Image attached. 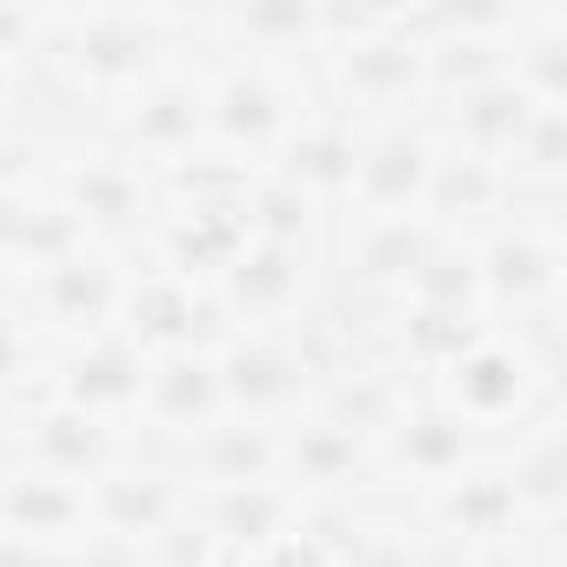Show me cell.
Instances as JSON below:
<instances>
[{"label": "cell", "instance_id": "2e32d148", "mask_svg": "<svg viewBox=\"0 0 567 567\" xmlns=\"http://www.w3.org/2000/svg\"><path fill=\"white\" fill-rule=\"evenodd\" d=\"M394 454H401L414 474H454L461 454H467V427H461V414H447V408L401 414V421H394Z\"/></svg>", "mask_w": 567, "mask_h": 567}, {"label": "cell", "instance_id": "4fadbf2b", "mask_svg": "<svg viewBox=\"0 0 567 567\" xmlns=\"http://www.w3.org/2000/svg\"><path fill=\"white\" fill-rule=\"evenodd\" d=\"M41 301H48V315L54 321H107L114 308H121V280L101 267V260H87V254H68V260H54V267H41Z\"/></svg>", "mask_w": 567, "mask_h": 567}, {"label": "cell", "instance_id": "9a60e30c", "mask_svg": "<svg viewBox=\"0 0 567 567\" xmlns=\"http://www.w3.org/2000/svg\"><path fill=\"white\" fill-rule=\"evenodd\" d=\"M348 174H354V134L341 121H301L288 134V174L280 181L308 194V187H348Z\"/></svg>", "mask_w": 567, "mask_h": 567}, {"label": "cell", "instance_id": "d4e9b609", "mask_svg": "<svg viewBox=\"0 0 567 567\" xmlns=\"http://www.w3.org/2000/svg\"><path fill=\"white\" fill-rule=\"evenodd\" d=\"M260 567H334V554L315 534H280V540H267V560Z\"/></svg>", "mask_w": 567, "mask_h": 567}, {"label": "cell", "instance_id": "6da1fadb", "mask_svg": "<svg viewBox=\"0 0 567 567\" xmlns=\"http://www.w3.org/2000/svg\"><path fill=\"white\" fill-rule=\"evenodd\" d=\"M141 414L174 427V434H207L227 401H220V374H214V354L200 348H167V354H147V381H141Z\"/></svg>", "mask_w": 567, "mask_h": 567}, {"label": "cell", "instance_id": "ba28073f", "mask_svg": "<svg viewBox=\"0 0 567 567\" xmlns=\"http://www.w3.org/2000/svg\"><path fill=\"white\" fill-rule=\"evenodd\" d=\"M34 461L54 481H101L107 461H114V441H107L101 414H81V408L61 401L34 421Z\"/></svg>", "mask_w": 567, "mask_h": 567}, {"label": "cell", "instance_id": "44dd1931", "mask_svg": "<svg viewBox=\"0 0 567 567\" xmlns=\"http://www.w3.org/2000/svg\"><path fill=\"white\" fill-rule=\"evenodd\" d=\"M354 461H361V434L341 427V421H315V427H301V441L288 447V467H295L301 481H341V474H354Z\"/></svg>", "mask_w": 567, "mask_h": 567}, {"label": "cell", "instance_id": "3957f363", "mask_svg": "<svg viewBox=\"0 0 567 567\" xmlns=\"http://www.w3.org/2000/svg\"><path fill=\"white\" fill-rule=\"evenodd\" d=\"M427 174H434V161H427V147H421L414 134H381V141H368V147H354L348 194H361L381 220H401L408 200L427 194Z\"/></svg>", "mask_w": 567, "mask_h": 567}, {"label": "cell", "instance_id": "9c48e42d", "mask_svg": "<svg viewBox=\"0 0 567 567\" xmlns=\"http://www.w3.org/2000/svg\"><path fill=\"white\" fill-rule=\"evenodd\" d=\"M214 374H220V401L227 408H274V401H288L301 388V361L280 348V341H267V334L234 341L214 361Z\"/></svg>", "mask_w": 567, "mask_h": 567}, {"label": "cell", "instance_id": "4316f807", "mask_svg": "<svg viewBox=\"0 0 567 567\" xmlns=\"http://www.w3.org/2000/svg\"><path fill=\"white\" fill-rule=\"evenodd\" d=\"M21 361H28V348H21V334L0 321V388H8L14 374H21Z\"/></svg>", "mask_w": 567, "mask_h": 567}, {"label": "cell", "instance_id": "7a4b0ae2", "mask_svg": "<svg viewBox=\"0 0 567 567\" xmlns=\"http://www.w3.org/2000/svg\"><path fill=\"white\" fill-rule=\"evenodd\" d=\"M207 127H214L220 141H234V147L267 154V147H280V141L295 134V107H288V94L274 87L267 68H240V74L207 101Z\"/></svg>", "mask_w": 567, "mask_h": 567}, {"label": "cell", "instance_id": "e0dca14e", "mask_svg": "<svg viewBox=\"0 0 567 567\" xmlns=\"http://www.w3.org/2000/svg\"><path fill=\"white\" fill-rule=\"evenodd\" d=\"M214 534L220 540H280L288 534V494L267 487V481H240V487H220L214 501Z\"/></svg>", "mask_w": 567, "mask_h": 567}, {"label": "cell", "instance_id": "8fae6325", "mask_svg": "<svg viewBox=\"0 0 567 567\" xmlns=\"http://www.w3.org/2000/svg\"><path fill=\"white\" fill-rule=\"evenodd\" d=\"M87 520H101L107 534H161L174 520V487L161 474H101V487L87 494Z\"/></svg>", "mask_w": 567, "mask_h": 567}, {"label": "cell", "instance_id": "277c9868", "mask_svg": "<svg viewBox=\"0 0 567 567\" xmlns=\"http://www.w3.org/2000/svg\"><path fill=\"white\" fill-rule=\"evenodd\" d=\"M301 280H308L301 247H288V240H247L234 254V267H227V301L247 321H280V315L295 308Z\"/></svg>", "mask_w": 567, "mask_h": 567}, {"label": "cell", "instance_id": "ac0fdd59", "mask_svg": "<svg viewBox=\"0 0 567 567\" xmlns=\"http://www.w3.org/2000/svg\"><path fill=\"white\" fill-rule=\"evenodd\" d=\"M127 127H134V141H147V147H187V141L207 127V101H200L194 87H141Z\"/></svg>", "mask_w": 567, "mask_h": 567}, {"label": "cell", "instance_id": "7c38bea8", "mask_svg": "<svg viewBox=\"0 0 567 567\" xmlns=\"http://www.w3.org/2000/svg\"><path fill=\"white\" fill-rule=\"evenodd\" d=\"M474 280L501 301H527V295H547L554 288V247L534 234V227H501V240L481 254Z\"/></svg>", "mask_w": 567, "mask_h": 567}, {"label": "cell", "instance_id": "8992f818", "mask_svg": "<svg viewBox=\"0 0 567 567\" xmlns=\"http://www.w3.org/2000/svg\"><path fill=\"white\" fill-rule=\"evenodd\" d=\"M520 388H527V368L501 341H467L447 361V401H454L447 414H461V421H501L520 401Z\"/></svg>", "mask_w": 567, "mask_h": 567}, {"label": "cell", "instance_id": "5bb4252c", "mask_svg": "<svg viewBox=\"0 0 567 567\" xmlns=\"http://www.w3.org/2000/svg\"><path fill=\"white\" fill-rule=\"evenodd\" d=\"M127 308H134V334L127 341H147L154 354H167V348H194V288L181 274H147L141 288L127 295Z\"/></svg>", "mask_w": 567, "mask_h": 567}, {"label": "cell", "instance_id": "52a82bcc", "mask_svg": "<svg viewBox=\"0 0 567 567\" xmlns=\"http://www.w3.org/2000/svg\"><path fill=\"white\" fill-rule=\"evenodd\" d=\"M0 520L14 540H74L87 527V494L54 474H21L0 487Z\"/></svg>", "mask_w": 567, "mask_h": 567}, {"label": "cell", "instance_id": "d6986e66", "mask_svg": "<svg viewBox=\"0 0 567 567\" xmlns=\"http://www.w3.org/2000/svg\"><path fill=\"white\" fill-rule=\"evenodd\" d=\"M74 207L81 220H101V227H127L141 214V181L121 167V161H87L74 174Z\"/></svg>", "mask_w": 567, "mask_h": 567}, {"label": "cell", "instance_id": "cb8c5ba5", "mask_svg": "<svg viewBox=\"0 0 567 567\" xmlns=\"http://www.w3.org/2000/svg\"><path fill=\"white\" fill-rule=\"evenodd\" d=\"M427 254H434L427 234L408 227V214H401V220H381V227H374V240L361 247V267H368L374 280H388V274H408V280H414V267H421Z\"/></svg>", "mask_w": 567, "mask_h": 567}, {"label": "cell", "instance_id": "30bf717a", "mask_svg": "<svg viewBox=\"0 0 567 567\" xmlns=\"http://www.w3.org/2000/svg\"><path fill=\"white\" fill-rule=\"evenodd\" d=\"M68 28L81 34V48L68 54L81 74H94L107 87L141 81V68H147V21H134V14H74Z\"/></svg>", "mask_w": 567, "mask_h": 567}, {"label": "cell", "instance_id": "7402d4cb", "mask_svg": "<svg viewBox=\"0 0 567 567\" xmlns=\"http://www.w3.org/2000/svg\"><path fill=\"white\" fill-rule=\"evenodd\" d=\"M421 61L427 54H414V48L408 54L401 48H348V87L361 101H394L421 81Z\"/></svg>", "mask_w": 567, "mask_h": 567}, {"label": "cell", "instance_id": "ffe728a7", "mask_svg": "<svg viewBox=\"0 0 567 567\" xmlns=\"http://www.w3.org/2000/svg\"><path fill=\"white\" fill-rule=\"evenodd\" d=\"M514 481H494V474H474V481H447V494H441V514L461 527V534H501L507 520H514Z\"/></svg>", "mask_w": 567, "mask_h": 567}, {"label": "cell", "instance_id": "5b68a950", "mask_svg": "<svg viewBox=\"0 0 567 567\" xmlns=\"http://www.w3.org/2000/svg\"><path fill=\"white\" fill-rule=\"evenodd\" d=\"M141 381H147V348L127 334H101L61 381V401L81 414H107V408H141Z\"/></svg>", "mask_w": 567, "mask_h": 567}, {"label": "cell", "instance_id": "603a6c76", "mask_svg": "<svg viewBox=\"0 0 567 567\" xmlns=\"http://www.w3.org/2000/svg\"><path fill=\"white\" fill-rule=\"evenodd\" d=\"M214 447H207V467L220 487H240V481H267L274 467V441L260 427H207Z\"/></svg>", "mask_w": 567, "mask_h": 567}, {"label": "cell", "instance_id": "484cf974", "mask_svg": "<svg viewBox=\"0 0 567 567\" xmlns=\"http://www.w3.org/2000/svg\"><path fill=\"white\" fill-rule=\"evenodd\" d=\"M28 34H41V14H8L0 8V54H14Z\"/></svg>", "mask_w": 567, "mask_h": 567}]
</instances>
